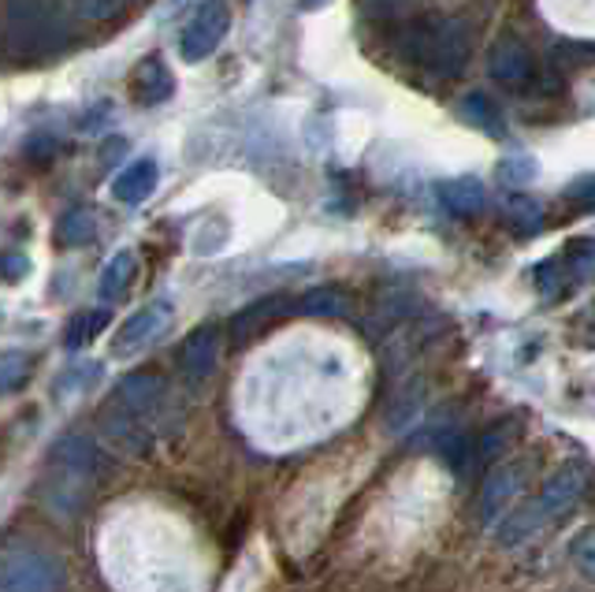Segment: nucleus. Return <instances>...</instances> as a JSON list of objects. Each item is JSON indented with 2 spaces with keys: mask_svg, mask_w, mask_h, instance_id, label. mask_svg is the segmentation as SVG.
Listing matches in <instances>:
<instances>
[{
  "mask_svg": "<svg viewBox=\"0 0 595 592\" xmlns=\"http://www.w3.org/2000/svg\"><path fill=\"white\" fill-rule=\"evenodd\" d=\"M164 395H168V384L157 370L127 373L105 403V433L127 451H142L153 436L149 417L164 406Z\"/></svg>",
  "mask_w": 595,
  "mask_h": 592,
  "instance_id": "1",
  "label": "nucleus"
},
{
  "mask_svg": "<svg viewBox=\"0 0 595 592\" xmlns=\"http://www.w3.org/2000/svg\"><path fill=\"white\" fill-rule=\"evenodd\" d=\"M403 53L425 64L436 79H458L469 60V27L466 19H447L439 27H414L403 42Z\"/></svg>",
  "mask_w": 595,
  "mask_h": 592,
  "instance_id": "2",
  "label": "nucleus"
},
{
  "mask_svg": "<svg viewBox=\"0 0 595 592\" xmlns=\"http://www.w3.org/2000/svg\"><path fill=\"white\" fill-rule=\"evenodd\" d=\"M56 0H4V34L19 53H38L60 42Z\"/></svg>",
  "mask_w": 595,
  "mask_h": 592,
  "instance_id": "3",
  "label": "nucleus"
},
{
  "mask_svg": "<svg viewBox=\"0 0 595 592\" xmlns=\"http://www.w3.org/2000/svg\"><path fill=\"white\" fill-rule=\"evenodd\" d=\"M64 567L41 548H12L0 555V592H60Z\"/></svg>",
  "mask_w": 595,
  "mask_h": 592,
  "instance_id": "4",
  "label": "nucleus"
},
{
  "mask_svg": "<svg viewBox=\"0 0 595 592\" xmlns=\"http://www.w3.org/2000/svg\"><path fill=\"white\" fill-rule=\"evenodd\" d=\"M231 30V8L223 0H205L198 12L190 15V23L179 34V53L187 64H201L220 49V42Z\"/></svg>",
  "mask_w": 595,
  "mask_h": 592,
  "instance_id": "5",
  "label": "nucleus"
},
{
  "mask_svg": "<svg viewBox=\"0 0 595 592\" xmlns=\"http://www.w3.org/2000/svg\"><path fill=\"white\" fill-rule=\"evenodd\" d=\"M49 466H53V477L60 485H79V481L90 485V481H97V477H105L108 458L90 436L67 433L56 440L53 455H49Z\"/></svg>",
  "mask_w": 595,
  "mask_h": 592,
  "instance_id": "6",
  "label": "nucleus"
},
{
  "mask_svg": "<svg viewBox=\"0 0 595 592\" xmlns=\"http://www.w3.org/2000/svg\"><path fill=\"white\" fill-rule=\"evenodd\" d=\"M584 488H588V469H584L581 463H566V466H559L547 481H543L540 496L532 499V503H536V510L547 518V522H555V518L570 515V510L577 507Z\"/></svg>",
  "mask_w": 595,
  "mask_h": 592,
  "instance_id": "7",
  "label": "nucleus"
},
{
  "mask_svg": "<svg viewBox=\"0 0 595 592\" xmlns=\"http://www.w3.org/2000/svg\"><path fill=\"white\" fill-rule=\"evenodd\" d=\"M491 75L502 90H525L536 79V60H532V49L525 38L518 34H502L495 49H491Z\"/></svg>",
  "mask_w": 595,
  "mask_h": 592,
  "instance_id": "8",
  "label": "nucleus"
},
{
  "mask_svg": "<svg viewBox=\"0 0 595 592\" xmlns=\"http://www.w3.org/2000/svg\"><path fill=\"white\" fill-rule=\"evenodd\" d=\"M220 362V329L217 324H201L194 329L179 346V373L190 387H201L212 376Z\"/></svg>",
  "mask_w": 595,
  "mask_h": 592,
  "instance_id": "9",
  "label": "nucleus"
},
{
  "mask_svg": "<svg viewBox=\"0 0 595 592\" xmlns=\"http://www.w3.org/2000/svg\"><path fill=\"white\" fill-rule=\"evenodd\" d=\"M168 324H171V305L168 302L142 305L138 313H131V318L123 321V329L116 332V340H112V351H116V354H135L146 343L157 340Z\"/></svg>",
  "mask_w": 595,
  "mask_h": 592,
  "instance_id": "10",
  "label": "nucleus"
},
{
  "mask_svg": "<svg viewBox=\"0 0 595 592\" xmlns=\"http://www.w3.org/2000/svg\"><path fill=\"white\" fill-rule=\"evenodd\" d=\"M525 463H502L484 477V488H480V518L484 526H491L495 518L518 499L521 485H525Z\"/></svg>",
  "mask_w": 595,
  "mask_h": 592,
  "instance_id": "11",
  "label": "nucleus"
},
{
  "mask_svg": "<svg viewBox=\"0 0 595 592\" xmlns=\"http://www.w3.org/2000/svg\"><path fill=\"white\" fill-rule=\"evenodd\" d=\"M294 310L291 299H283V294H269V299H258L253 305H246L231 318V343L242 346L250 340H258L261 332H269L272 324H280L286 313Z\"/></svg>",
  "mask_w": 595,
  "mask_h": 592,
  "instance_id": "12",
  "label": "nucleus"
},
{
  "mask_svg": "<svg viewBox=\"0 0 595 592\" xmlns=\"http://www.w3.org/2000/svg\"><path fill=\"white\" fill-rule=\"evenodd\" d=\"M171 94H176V75L168 71V64H164L160 56L138 60L135 71H131V97H135V105L157 108Z\"/></svg>",
  "mask_w": 595,
  "mask_h": 592,
  "instance_id": "13",
  "label": "nucleus"
},
{
  "mask_svg": "<svg viewBox=\"0 0 595 592\" xmlns=\"http://www.w3.org/2000/svg\"><path fill=\"white\" fill-rule=\"evenodd\" d=\"M157 179H160L157 160H149V157L131 160V165H123L119 176L112 179V198L123 201V206H142V201L157 190Z\"/></svg>",
  "mask_w": 595,
  "mask_h": 592,
  "instance_id": "14",
  "label": "nucleus"
},
{
  "mask_svg": "<svg viewBox=\"0 0 595 592\" xmlns=\"http://www.w3.org/2000/svg\"><path fill=\"white\" fill-rule=\"evenodd\" d=\"M439 201H443V206L455 212V217L473 220V217H480V212H484L488 194H484V187H480V179L461 176V179L439 183Z\"/></svg>",
  "mask_w": 595,
  "mask_h": 592,
  "instance_id": "15",
  "label": "nucleus"
},
{
  "mask_svg": "<svg viewBox=\"0 0 595 592\" xmlns=\"http://www.w3.org/2000/svg\"><path fill=\"white\" fill-rule=\"evenodd\" d=\"M97 235H101V217L90 206L67 209L64 217L56 220V247L79 250V247H90Z\"/></svg>",
  "mask_w": 595,
  "mask_h": 592,
  "instance_id": "16",
  "label": "nucleus"
},
{
  "mask_svg": "<svg viewBox=\"0 0 595 592\" xmlns=\"http://www.w3.org/2000/svg\"><path fill=\"white\" fill-rule=\"evenodd\" d=\"M294 310L302 313V318L335 321V318H351V299L338 288H313L294 302Z\"/></svg>",
  "mask_w": 595,
  "mask_h": 592,
  "instance_id": "17",
  "label": "nucleus"
},
{
  "mask_svg": "<svg viewBox=\"0 0 595 592\" xmlns=\"http://www.w3.org/2000/svg\"><path fill=\"white\" fill-rule=\"evenodd\" d=\"M510 433H514V422H502V425H491L488 433L473 436V451H469V466L466 474H473V469H488L495 458L507 451L510 444Z\"/></svg>",
  "mask_w": 595,
  "mask_h": 592,
  "instance_id": "18",
  "label": "nucleus"
},
{
  "mask_svg": "<svg viewBox=\"0 0 595 592\" xmlns=\"http://www.w3.org/2000/svg\"><path fill=\"white\" fill-rule=\"evenodd\" d=\"M409 313V291L395 288V291H384L373 305V324H368V332L373 335H387L392 329H398V324L406 321Z\"/></svg>",
  "mask_w": 595,
  "mask_h": 592,
  "instance_id": "19",
  "label": "nucleus"
},
{
  "mask_svg": "<svg viewBox=\"0 0 595 592\" xmlns=\"http://www.w3.org/2000/svg\"><path fill=\"white\" fill-rule=\"evenodd\" d=\"M547 526V518L540 515L536 510V503H525V507H518L514 515L507 518V522L499 526V544L502 548H514V544H521V540H529V537H536L540 529Z\"/></svg>",
  "mask_w": 595,
  "mask_h": 592,
  "instance_id": "20",
  "label": "nucleus"
},
{
  "mask_svg": "<svg viewBox=\"0 0 595 592\" xmlns=\"http://www.w3.org/2000/svg\"><path fill=\"white\" fill-rule=\"evenodd\" d=\"M108 329V310H79L64 329V346L67 351H82Z\"/></svg>",
  "mask_w": 595,
  "mask_h": 592,
  "instance_id": "21",
  "label": "nucleus"
},
{
  "mask_svg": "<svg viewBox=\"0 0 595 592\" xmlns=\"http://www.w3.org/2000/svg\"><path fill=\"white\" fill-rule=\"evenodd\" d=\"M135 272H138V258L131 250H119L116 258L105 264V272H101V294H105L108 302H116L119 294H127Z\"/></svg>",
  "mask_w": 595,
  "mask_h": 592,
  "instance_id": "22",
  "label": "nucleus"
},
{
  "mask_svg": "<svg viewBox=\"0 0 595 592\" xmlns=\"http://www.w3.org/2000/svg\"><path fill=\"white\" fill-rule=\"evenodd\" d=\"M570 280H573V272H570L566 258H547L536 269V283H540L543 299H559V294L570 288Z\"/></svg>",
  "mask_w": 595,
  "mask_h": 592,
  "instance_id": "23",
  "label": "nucleus"
},
{
  "mask_svg": "<svg viewBox=\"0 0 595 592\" xmlns=\"http://www.w3.org/2000/svg\"><path fill=\"white\" fill-rule=\"evenodd\" d=\"M570 563L588 581H595V526L581 529V533L570 540Z\"/></svg>",
  "mask_w": 595,
  "mask_h": 592,
  "instance_id": "24",
  "label": "nucleus"
},
{
  "mask_svg": "<svg viewBox=\"0 0 595 592\" xmlns=\"http://www.w3.org/2000/svg\"><path fill=\"white\" fill-rule=\"evenodd\" d=\"M461 120L473 127H484V131H499V116H495V108L488 105L484 94H473V97L461 101Z\"/></svg>",
  "mask_w": 595,
  "mask_h": 592,
  "instance_id": "25",
  "label": "nucleus"
},
{
  "mask_svg": "<svg viewBox=\"0 0 595 592\" xmlns=\"http://www.w3.org/2000/svg\"><path fill=\"white\" fill-rule=\"evenodd\" d=\"M27 376H30L27 354H4V359H0V392H15V387H23Z\"/></svg>",
  "mask_w": 595,
  "mask_h": 592,
  "instance_id": "26",
  "label": "nucleus"
},
{
  "mask_svg": "<svg viewBox=\"0 0 595 592\" xmlns=\"http://www.w3.org/2000/svg\"><path fill=\"white\" fill-rule=\"evenodd\" d=\"M570 264L573 276H584V280H592L595 276V239H577L570 247V253H562Z\"/></svg>",
  "mask_w": 595,
  "mask_h": 592,
  "instance_id": "27",
  "label": "nucleus"
},
{
  "mask_svg": "<svg viewBox=\"0 0 595 592\" xmlns=\"http://www.w3.org/2000/svg\"><path fill=\"white\" fill-rule=\"evenodd\" d=\"M101 376V365H75L56 381V395H75L82 387H90Z\"/></svg>",
  "mask_w": 595,
  "mask_h": 592,
  "instance_id": "28",
  "label": "nucleus"
},
{
  "mask_svg": "<svg viewBox=\"0 0 595 592\" xmlns=\"http://www.w3.org/2000/svg\"><path fill=\"white\" fill-rule=\"evenodd\" d=\"M499 179L514 183V187H525V183L536 179V165L532 160H502L499 165Z\"/></svg>",
  "mask_w": 595,
  "mask_h": 592,
  "instance_id": "29",
  "label": "nucleus"
},
{
  "mask_svg": "<svg viewBox=\"0 0 595 592\" xmlns=\"http://www.w3.org/2000/svg\"><path fill=\"white\" fill-rule=\"evenodd\" d=\"M566 198L573 201V209L595 212V176H584V179L573 183V187L566 190Z\"/></svg>",
  "mask_w": 595,
  "mask_h": 592,
  "instance_id": "30",
  "label": "nucleus"
},
{
  "mask_svg": "<svg viewBox=\"0 0 595 592\" xmlns=\"http://www.w3.org/2000/svg\"><path fill=\"white\" fill-rule=\"evenodd\" d=\"M510 217H514L521 228H529V231H536L540 228V206L532 198H514L510 201Z\"/></svg>",
  "mask_w": 595,
  "mask_h": 592,
  "instance_id": "31",
  "label": "nucleus"
},
{
  "mask_svg": "<svg viewBox=\"0 0 595 592\" xmlns=\"http://www.w3.org/2000/svg\"><path fill=\"white\" fill-rule=\"evenodd\" d=\"M27 258L23 253H0V280H23Z\"/></svg>",
  "mask_w": 595,
  "mask_h": 592,
  "instance_id": "32",
  "label": "nucleus"
},
{
  "mask_svg": "<svg viewBox=\"0 0 595 592\" xmlns=\"http://www.w3.org/2000/svg\"><path fill=\"white\" fill-rule=\"evenodd\" d=\"M53 153V142H49V135H34V142L27 146V157H49Z\"/></svg>",
  "mask_w": 595,
  "mask_h": 592,
  "instance_id": "33",
  "label": "nucleus"
},
{
  "mask_svg": "<svg viewBox=\"0 0 595 592\" xmlns=\"http://www.w3.org/2000/svg\"><path fill=\"white\" fill-rule=\"evenodd\" d=\"M119 149H123V142H108L105 153H101V165H112V160L119 157Z\"/></svg>",
  "mask_w": 595,
  "mask_h": 592,
  "instance_id": "34",
  "label": "nucleus"
},
{
  "mask_svg": "<svg viewBox=\"0 0 595 592\" xmlns=\"http://www.w3.org/2000/svg\"><path fill=\"white\" fill-rule=\"evenodd\" d=\"M321 4H327V0H302V8H321Z\"/></svg>",
  "mask_w": 595,
  "mask_h": 592,
  "instance_id": "35",
  "label": "nucleus"
}]
</instances>
